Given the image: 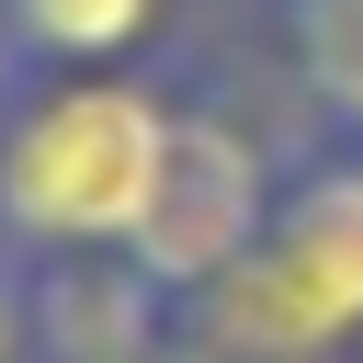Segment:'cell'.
I'll use <instances>...</instances> for the list:
<instances>
[{
  "label": "cell",
  "instance_id": "cell-1",
  "mask_svg": "<svg viewBox=\"0 0 363 363\" xmlns=\"http://www.w3.org/2000/svg\"><path fill=\"white\" fill-rule=\"evenodd\" d=\"M170 125H182V102L125 68L23 79L0 102V238L34 261L136 250L159 170H170Z\"/></svg>",
  "mask_w": 363,
  "mask_h": 363
},
{
  "label": "cell",
  "instance_id": "cell-2",
  "mask_svg": "<svg viewBox=\"0 0 363 363\" xmlns=\"http://www.w3.org/2000/svg\"><path fill=\"white\" fill-rule=\"evenodd\" d=\"M182 340L204 363H329L363 340V147H329L284 182L250 261L182 306Z\"/></svg>",
  "mask_w": 363,
  "mask_h": 363
},
{
  "label": "cell",
  "instance_id": "cell-3",
  "mask_svg": "<svg viewBox=\"0 0 363 363\" xmlns=\"http://www.w3.org/2000/svg\"><path fill=\"white\" fill-rule=\"evenodd\" d=\"M272 204H284V182H272V159H261V136L250 125H227V113H193L182 102V125H170V170H159V204H147V227H136V272L170 295V318L204 295V284H227L238 261H250V238L272 227Z\"/></svg>",
  "mask_w": 363,
  "mask_h": 363
},
{
  "label": "cell",
  "instance_id": "cell-4",
  "mask_svg": "<svg viewBox=\"0 0 363 363\" xmlns=\"http://www.w3.org/2000/svg\"><path fill=\"white\" fill-rule=\"evenodd\" d=\"M147 34H159V0H0V57L23 79L125 68Z\"/></svg>",
  "mask_w": 363,
  "mask_h": 363
},
{
  "label": "cell",
  "instance_id": "cell-5",
  "mask_svg": "<svg viewBox=\"0 0 363 363\" xmlns=\"http://www.w3.org/2000/svg\"><path fill=\"white\" fill-rule=\"evenodd\" d=\"M284 57H295V91L318 102V125L340 147H363V0H284Z\"/></svg>",
  "mask_w": 363,
  "mask_h": 363
},
{
  "label": "cell",
  "instance_id": "cell-6",
  "mask_svg": "<svg viewBox=\"0 0 363 363\" xmlns=\"http://www.w3.org/2000/svg\"><path fill=\"white\" fill-rule=\"evenodd\" d=\"M0 363H34V284L0 272Z\"/></svg>",
  "mask_w": 363,
  "mask_h": 363
},
{
  "label": "cell",
  "instance_id": "cell-7",
  "mask_svg": "<svg viewBox=\"0 0 363 363\" xmlns=\"http://www.w3.org/2000/svg\"><path fill=\"white\" fill-rule=\"evenodd\" d=\"M125 363H204V352H193L182 329H170V340H147V352H125Z\"/></svg>",
  "mask_w": 363,
  "mask_h": 363
}]
</instances>
